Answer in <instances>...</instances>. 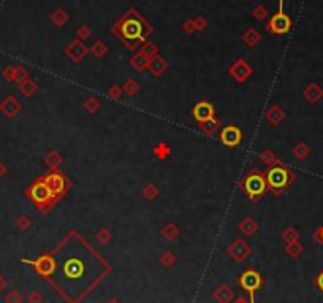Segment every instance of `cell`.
<instances>
[{"instance_id":"ab89813d","label":"cell","mask_w":323,"mask_h":303,"mask_svg":"<svg viewBox=\"0 0 323 303\" xmlns=\"http://www.w3.org/2000/svg\"><path fill=\"white\" fill-rule=\"evenodd\" d=\"M67 19H68V16H67V13L62 11V10H57L54 14H52V21H54L56 25H64V24L67 22Z\"/></svg>"},{"instance_id":"d6986e66","label":"cell","mask_w":323,"mask_h":303,"mask_svg":"<svg viewBox=\"0 0 323 303\" xmlns=\"http://www.w3.org/2000/svg\"><path fill=\"white\" fill-rule=\"evenodd\" d=\"M19 108H21V105H19V102H17L13 95H10L3 103H2V111L5 113V116H8V118H14L17 113H19Z\"/></svg>"},{"instance_id":"30bf717a","label":"cell","mask_w":323,"mask_h":303,"mask_svg":"<svg viewBox=\"0 0 323 303\" xmlns=\"http://www.w3.org/2000/svg\"><path fill=\"white\" fill-rule=\"evenodd\" d=\"M225 253L228 254L234 262L242 264V262H246L247 259L250 257L252 248L249 246L247 241H244L242 238H236V240H233L228 246H226Z\"/></svg>"},{"instance_id":"52a82bcc","label":"cell","mask_w":323,"mask_h":303,"mask_svg":"<svg viewBox=\"0 0 323 303\" xmlns=\"http://www.w3.org/2000/svg\"><path fill=\"white\" fill-rule=\"evenodd\" d=\"M24 264H29L33 267V270L37 272L41 278L49 280L56 275L57 270V261L54 254H41L38 256L35 261H29V259H24Z\"/></svg>"},{"instance_id":"ffe728a7","label":"cell","mask_w":323,"mask_h":303,"mask_svg":"<svg viewBox=\"0 0 323 303\" xmlns=\"http://www.w3.org/2000/svg\"><path fill=\"white\" fill-rule=\"evenodd\" d=\"M198 127H200V131H202L205 135L211 137V135H214L217 131H219V127H220V121L217 119V118H213V119L203 121V123H198Z\"/></svg>"},{"instance_id":"9c48e42d","label":"cell","mask_w":323,"mask_h":303,"mask_svg":"<svg viewBox=\"0 0 323 303\" xmlns=\"http://www.w3.org/2000/svg\"><path fill=\"white\" fill-rule=\"evenodd\" d=\"M282 6H284V0H279V11L269 19L266 25L268 30L274 33V35H285L292 29V19L284 13Z\"/></svg>"},{"instance_id":"d4e9b609","label":"cell","mask_w":323,"mask_h":303,"mask_svg":"<svg viewBox=\"0 0 323 303\" xmlns=\"http://www.w3.org/2000/svg\"><path fill=\"white\" fill-rule=\"evenodd\" d=\"M258 159H260V162L263 163V165H266V167L274 165V163L279 160L277 155H276V152L271 151V150H263V151L258 154Z\"/></svg>"},{"instance_id":"6da1fadb","label":"cell","mask_w":323,"mask_h":303,"mask_svg":"<svg viewBox=\"0 0 323 303\" xmlns=\"http://www.w3.org/2000/svg\"><path fill=\"white\" fill-rule=\"evenodd\" d=\"M112 30H114L117 38L124 43L128 49L135 51L141 43L146 41L147 37L151 35L152 27L138 14V11L128 10L120 18V21L114 25Z\"/></svg>"},{"instance_id":"e575fe53","label":"cell","mask_w":323,"mask_h":303,"mask_svg":"<svg viewBox=\"0 0 323 303\" xmlns=\"http://www.w3.org/2000/svg\"><path fill=\"white\" fill-rule=\"evenodd\" d=\"M285 253L289 254L290 257L296 259L301 253H303V246L298 243V241H293V243H287L285 246Z\"/></svg>"},{"instance_id":"4fadbf2b","label":"cell","mask_w":323,"mask_h":303,"mask_svg":"<svg viewBox=\"0 0 323 303\" xmlns=\"http://www.w3.org/2000/svg\"><path fill=\"white\" fill-rule=\"evenodd\" d=\"M192 116L197 123H203V121L215 118V108L213 107V103H209L206 100L198 102L197 105L192 108Z\"/></svg>"},{"instance_id":"f35d334b","label":"cell","mask_w":323,"mask_h":303,"mask_svg":"<svg viewBox=\"0 0 323 303\" xmlns=\"http://www.w3.org/2000/svg\"><path fill=\"white\" fill-rule=\"evenodd\" d=\"M139 53H143L146 57H154V56H157V46L154 45V43H144V46L141 48V51Z\"/></svg>"},{"instance_id":"484cf974","label":"cell","mask_w":323,"mask_h":303,"mask_svg":"<svg viewBox=\"0 0 323 303\" xmlns=\"http://www.w3.org/2000/svg\"><path fill=\"white\" fill-rule=\"evenodd\" d=\"M37 89H38V86H37V83H33L32 80H24L22 83H19V91L25 95V97H32V95L37 92Z\"/></svg>"},{"instance_id":"ee69618b","label":"cell","mask_w":323,"mask_h":303,"mask_svg":"<svg viewBox=\"0 0 323 303\" xmlns=\"http://www.w3.org/2000/svg\"><path fill=\"white\" fill-rule=\"evenodd\" d=\"M29 303H43V296H41V292H38V291L30 292V296H29Z\"/></svg>"},{"instance_id":"7dc6e473","label":"cell","mask_w":323,"mask_h":303,"mask_svg":"<svg viewBox=\"0 0 323 303\" xmlns=\"http://www.w3.org/2000/svg\"><path fill=\"white\" fill-rule=\"evenodd\" d=\"M184 30H187V32H195V30H197V27H195V22H194V21H189V22H186V24H184Z\"/></svg>"},{"instance_id":"9a60e30c","label":"cell","mask_w":323,"mask_h":303,"mask_svg":"<svg viewBox=\"0 0 323 303\" xmlns=\"http://www.w3.org/2000/svg\"><path fill=\"white\" fill-rule=\"evenodd\" d=\"M213 297L217 303H231L234 300V292L230 286L220 284V286H217L215 291L213 292Z\"/></svg>"},{"instance_id":"836d02e7","label":"cell","mask_w":323,"mask_h":303,"mask_svg":"<svg viewBox=\"0 0 323 303\" xmlns=\"http://www.w3.org/2000/svg\"><path fill=\"white\" fill-rule=\"evenodd\" d=\"M95 240H97L100 245H107L112 240V233L109 232V229L103 227V229H100L97 233H95Z\"/></svg>"},{"instance_id":"7bdbcfd3","label":"cell","mask_w":323,"mask_h":303,"mask_svg":"<svg viewBox=\"0 0 323 303\" xmlns=\"http://www.w3.org/2000/svg\"><path fill=\"white\" fill-rule=\"evenodd\" d=\"M30 218H27V216H22V218H19V221H17V227H19V230H27L30 227Z\"/></svg>"},{"instance_id":"8d00e7d4","label":"cell","mask_w":323,"mask_h":303,"mask_svg":"<svg viewBox=\"0 0 323 303\" xmlns=\"http://www.w3.org/2000/svg\"><path fill=\"white\" fill-rule=\"evenodd\" d=\"M91 51H92V54L95 56V57H103L105 54L108 53V49H107V46H105V43L103 41H95L94 45H92V48H91Z\"/></svg>"},{"instance_id":"7402d4cb","label":"cell","mask_w":323,"mask_h":303,"mask_svg":"<svg viewBox=\"0 0 323 303\" xmlns=\"http://www.w3.org/2000/svg\"><path fill=\"white\" fill-rule=\"evenodd\" d=\"M162 235L167 238L168 241H174L181 235V229L174 222H168L167 226L162 229Z\"/></svg>"},{"instance_id":"5b68a950","label":"cell","mask_w":323,"mask_h":303,"mask_svg":"<svg viewBox=\"0 0 323 303\" xmlns=\"http://www.w3.org/2000/svg\"><path fill=\"white\" fill-rule=\"evenodd\" d=\"M25 195H27L32 203L37 206V210L43 214H46L49 210H52L57 203V198L52 195L49 187L46 183L43 181V178H38L35 183L25 190Z\"/></svg>"},{"instance_id":"3957f363","label":"cell","mask_w":323,"mask_h":303,"mask_svg":"<svg viewBox=\"0 0 323 303\" xmlns=\"http://www.w3.org/2000/svg\"><path fill=\"white\" fill-rule=\"evenodd\" d=\"M265 178L268 183V189L277 197L282 195L296 179L295 173L281 160H277L274 165L268 167V170L265 171Z\"/></svg>"},{"instance_id":"bcb514c9","label":"cell","mask_w":323,"mask_h":303,"mask_svg":"<svg viewBox=\"0 0 323 303\" xmlns=\"http://www.w3.org/2000/svg\"><path fill=\"white\" fill-rule=\"evenodd\" d=\"M195 27H197V30H203V29H206V19L205 18H202V16H200V18H197L195 21Z\"/></svg>"},{"instance_id":"e0dca14e","label":"cell","mask_w":323,"mask_h":303,"mask_svg":"<svg viewBox=\"0 0 323 303\" xmlns=\"http://www.w3.org/2000/svg\"><path fill=\"white\" fill-rule=\"evenodd\" d=\"M147 68H149V72L152 73L154 78H159L168 70V62L165 59H162L160 56H154L149 59V65H147Z\"/></svg>"},{"instance_id":"44dd1931","label":"cell","mask_w":323,"mask_h":303,"mask_svg":"<svg viewBox=\"0 0 323 303\" xmlns=\"http://www.w3.org/2000/svg\"><path fill=\"white\" fill-rule=\"evenodd\" d=\"M147 65H149V57H146L143 53H136V56H133L132 59H130V67L133 68L135 72L138 73H141L144 72Z\"/></svg>"},{"instance_id":"2e32d148","label":"cell","mask_w":323,"mask_h":303,"mask_svg":"<svg viewBox=\"0 0 323 303\" xmlns=\"http://www.w3.org/2000/svg\"><path fill=\"white\" fill-rule=\"evenodd\" d=\"M238 229L239 232L242 233L244 237H254L255 233L258 232L260 226H258V222L252 218V216H246L239 224H238Z\"/></svg>"},{"instance_id":"1f68e13d","label":"cell","mask_w":323,"mask_h":303,"mask_svg":"<svg viewBox=\"0 0 323 303\" xmlns=\"http://www.w3.org/2000/svg\"><path fill=\"white\" fill-rule=\"evenodd\" d=\"M176 261H178V257H176V254L173 253V251H165V253L162 254V257H160V264H162L165 268L174 267Z\"/></svg>"},{"instance_id":"f6af8a7d","label":"cell","mask_w":323,"mask_h":303,"mask_svg":"<svg viewBox=\"0 0 323 303\" xmlns=\"http://www.w3.org/2000/svg\"><path fill=\"white\" fill-rule=\"evenodd\" d=\"M89 37H91V30L87 29L86 25H83V27L78 29V38L84 40V38H89Z\"/></svg>"},{"instance_id":"d590c367","label":"cell","mask_w":323,"mask_h":303,"mask_svg":"<svg viewBox=\"0 0 323 303\" xmlns=\"http://www.w3.org/2000/svg\"><path fill=\"white\" fill-rule=\"evenodd\" d=\"M309 152H311L309 148H308V146L304 145V143H298V145H296L295 148H293V154H295L296 159H306L308 155H309Z\"/></svg>"},{"instance_id":"f5cc1de1","label":"cell","mask_w":323,"mask_h":303,"mask_svg":"<svg viewBox=\"0 0 323 303\" xmlns=\"http://www.w3.org/2000/svg\"><path fill=\"white\" fill-rule=\"evenodd\" d=\"M107 303H122V302H120L119 299H111V300H108Z\"/></svg>"},{"instance_id":"cb8c5ba5","label":"cell","mask_w":323,"mask_h":303,"mask_svg":"<svg viewBox=\"0 0 323 303\" xmlns=\"http://www.w3.org/2000/svg\"><path fill=\"white\" fill-rule=\"evenodd\" d=\"M100 100L95 97V95H89V97H86L84 103H83V108L87 111L89 115H95L97 111L100 110Z\"/></svg>"},{"instance_id":"816d5d0a","label":"cell","mask_w":323,"mask_h":303,"mask_svg":"<svg viewBox=\"0 0 323 303\" xmlns=\"http://www.w3.org/2000/svg\"><path fill=\"white\" fill-rule=\"evenodd\" d=\"M234 303H250V302L246 300V299H242V297H239L238 300H234Z\"/></svg>"},{"instance_id":"7c38bea8","label":"cell","mask_w":323,"mask_h":303,"mask_svg":"<svg viewBox=\"0 0 323 303\" xmlns=\"http://www.w3.org/2000/svg\"><path fill=\"white\" fill-rule=\"evenodd\" d=\"M228 73H230V76L233 78L234 81L246 83L249 78L252 76V73H254V70H252V67L246 62V60L239 59V60H236V62H234L228 68Z\"/></svg>"},{"instance_id":"8992f818","label":"cell","mask_w":323,"mask_h":303,"mask_svg":"<svg viewBox=\"0 0 323 303\" xmlns=\"http://www.w3.org/2000/svg\"><path fill=\"white\" fill-rule=\"evenodd\" d=\"M41 178L46 183V186L49 187L52 195L57 198V202L60 200V198H64L70 190V187H72V181H70V178L60 170H51L49 173H46V175L41 176Z\"/></svg>"},{"instance_id":"ba28073f","label":"cell","mask_w":323,"mask_h":303,"mask_svg":"<svg viewBox=\"0 0 323 303\" xmlns=\"http://www.w3.org/2000/svg\"><path fill=\"white\" fill-rule=\"evenodd\" d=\"M239 286L249 294L250 297V303H255V294L257 291H260L263 288V278H261V275L254 270V268H247L246 272H242L241 276H239Z\"/></svg>"},{"instance_id":"74e56055","label":"cell","mask_w":323,"mask_h":303,"mask_svg":"<svg viewBox=\"0 0 323 303\" xmlns=\"http://www.w3.org/2000/svg\"><path fill=\"white\" fill-rule=\"evenodd\" d=\"M122 94H124V89H122V86L119 84H112L108 89V97H111L112 100H120Z\"/></svg>"},{"instance_id":"277c9868","label":"cell","mask_w":323,"mask_h":303,"mask_svg":"<svg viewBox=\"0 0 323 303\" xmlns=\"http://www.w3.org/2000/svg\"><path fill=\"white\" fill-rule=\"evenodd\" d=\"M238 186L247 195L249 200H252L254 203H257L260 198H263L265 194L269 190L265 173H261L258 168H254L250 173H247L238 183Z\"/></svg>"},{"instance_id":"ac0fdd59","label":"cell","mask_w":323,"mask_h":303,"mask_svg":"<svg viewBox=\"0 0 323 303\" xmlns=\"http://www.w3.org/2000/svg\"><path fill=\"white\" fill-rule=\"evenodd\" d=\"M265 118L266 121L271 126L277 127V126H281L282 124V121L285 118V113H284V110L279 107V105H273V107H269L266 110V113H265Z\"/></svg>"},{"instance_id":"4dcf8cb0","label":"cell","mask_w":323,"mask_h":303,"mask_svg":"<svg viewBox=\"0 0 323 303\" xmlns=\"http://www.w3.org/2000/svg\"><path fill=\"white\" fill-rule=\"evenodd\" d=\"M242 38H244V43H246L247 46H255L261 37H260V33L255 29H249L246 33H244Z\"/></svg>"},{"instance_id":"f907efd6","label":"cell","mask_w":323,"mask_h":303,"mask_svg":"<svg viewBox=\"0 0 323 303\" xmlns=\"http://www.w3.org/2000/svg\"><path fill=\"white\" fill-rule=\"evenodd\" d=\"M5 289V280H3V276L0 275V292H2Z\"/></svg>"},{"instance_id":"681fc988","label":"cell","mask_w":323,"mask_h":303,"mask_svg":"<svg viewBox=\"0 0 323 303\" xmlns=\"http://www.w3.org/2000/svg\"><path fill=\"white\" fill-rule=\"evenodd\" d=\"M316 238L320 241V243H323V226L317 230V233H316Z\"/></svg>"},{"instance_id":"c3c4849f","label":"cell","mask_w":323,"mask_h":303,"mask_svg":"<svg viewBox=\"0 0 323 303\" xmlns=\"http://www.w3.org/2000/svg\"><path fill=\"white\" fill-rule=\"evenodd\" d=\"M316 284H317L319 288H320V289L323 291V272H322V273H320V275L317 276V280H316Z\"/></svg>"},{"instance_id":"b9f144b4","label":"cell","mask_w":323,"mask_h":303,"mask_svg":"<svg viewBox=\"0 0 323 303\" xmlns=\"http://www.w3.org/2000/svg\"><path fill=\"white\" fill-rule=\"evenodd\" d=\"M266 16H268V11H266L265 6H257L254 10V18L258 19V21H263Z\"/></svg>"},{"instance_id":"5bb4252c","label":"cell","mask_w":323,"mask_h":303,"mask_svg":"<svg viewBox=\"0 0 323 303\" xmlns=\"http://www.w3.org/2000/svg\"><path fill=\"white\" fill-rule=\"evenodd\" d=\"M87 53H89V49H87L80 40H75L73 43H70L67 48V56L72 59L73 62H81Z\"/></svg>"},{"instance_id":"8fae6325","label":"cell","mask_w":323,"mask_h":303,"mask_svg":"<svg viewBox=\"0 0 323 303\" xmlns=\"http://www.w3.org/2000/svg\"><path fill=\"white\" fill-rule=\"evenodd\" d=\"M219 140L226 148H236L242 142V131L238 126H225L219 134Z\"/></svg>"},{"instance_id":"f1b7e54d","label":"cell","mask_w":323,"mask_h":303,"mask_svg":"<svg viewBox=\"0 0 323 303\" xmlns=\"http://www.w3.org/2000/svg\"><path fill=\"white\" fill-rule=\"evenodd\" d=\"M159 195H160V190H159V187H157L155 184L149 183V184L144 186V189H143V197L146 198L147 202H154Z\"/></svg>"},{"instance_id":"603a6c76","label":"cell","mask_w":323,"mask_h":303,"mask_svg":"<svg viewBox=\"0 0 323 303\" xmlns=\"http://www.w3.org/2000/svg\"><path fill=\"white\" fill-rule=\"evenodd\" d=\"M62 160H64L62 155H60L57 151H49L48 155L45 157V162H46V165L49 167V170H59Z\"/></svg>"},{"instance_id":"d6a6232c","label":"cell","mask_w":323,"mask_h":303,"mask_svg":"<svg viewBox=\"0 0 323 303\" xmlns=\"http://www.w3.org/2000/svg\"><path fill=\"white\" fill-rule=\"evenodd\" d=\"M282 240L285 243H293V241H298L300 240V232L296 230L295 227H287L282 232Z\"/></svg>"},{"instance_id":"7a4b0ae2","label":"cell","mask_w":323,"mask_h":303,"mask_svg":"<svg viewBox=\"0 0 323 303\" xmlns=\"http://www.w3.org/2000/svg\"><path fill=\"white\" fill-rule=\"evenodd\" d=\"M95 253V251H92V253L87 256V257H91L92 254ZM56 256V254H54ZM87 257H86V261L83 257L80 256H73V254H64L62 259H60L59 256H56V261H57V270L56 273H62V278L64 281H83L84 280V276L87 273Z\"/></svg>"},{"instance_id":"4316f807","label":"cell","mask_w":323,"mask_h":303,"mask_svg":"<svg viewBox=\"0 0 323 303\" xmlns=\"http://www.w3.org/2000/svg\"><path fill=\"white\" fill-rule=\"evenodd\" d=\"M154 154H155V157L159 159V160H165V159H168L170 157V154H171V148L167 145V143H159V145H155V148H154Z\"/></svg>"},{"instance_id":"f546056e","label":"cell","mask_w":323,"mask_h":303,"mask_svg":"<svg viewBox=\"0 0 323 303\" xmlns=\"http://www.w3.org/2000/svg\"><path fill=\"white\" fill-rule=\"evenodd\" d=\"M322 95H323V92H322V89L319 88L317 84H311L309 88L304 91V97H306L308 100H311V102H317Z\"/></svg>"},{"instance_id":"83f0119b","label":"cell","mask_w":323,"mask_h":303,"mask_svg":"<svg viewBox=\"0 0 323 303\" xmlns=\"http://www.w3.org/2000/svg\"><path fill=\"white\" fill-rule=\"evenodd\" d=\"M122 89H124V94H127L128 97H135L139 91V83L136 80H133V78H128V80L124 83V86H122Z\"/></svg>"},{"instance_id":"60d3db41","label":"cell","mask_w":323,"mask_h":303,"mask_svg":"<svg viewBox=\"0 0 323 303\" xmlns=\"http://www.w3.org/2000/svg\"><path fill=\"white\" fill-rule=\"evenodd\" d=\"M5 303H22V296L14 289V291H11V292L6 294Z\"/></svg>"}]
</instances>
